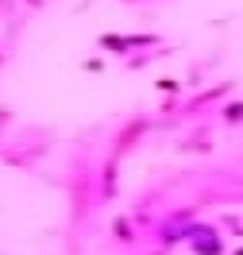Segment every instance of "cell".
Returning <instances> with one entry per match:
<instances>
[{
  "mask_svg": "<svg viewBox=\"0 0 243 255\" xmlns=\"http://www.w3.org/2000/svg\"><path fill=\"white\" fill-rule=\"evenodd\" d=\"M189 248H193L197 255H220L224 252V244H220V236H216V228L212 224H189Z\"/></svg>",
  "mask_w": 243,
  "mask_h": 255,
  "instance_id": "6da1fadb",
  "label": "cell"
},
{
  "mask_svg": "<svg viewBox=\"0 0 243 255\" xmlns=\"http://www.w3.org/2000/svg\"><path fill=\"white\" fill-rule=\"evenodd\" d=\"M143 131H147V120H143V116H139V120H131V124L120 131V139L112 143V159H124V155H128V147L143 139Z\"/></svg>",
  "mask_w": 243,
  "mask_h": 255,
  "instance_id": "7a4b0ae2",
  "label": "cell"
},
{
  "mask_svg": "<svg viewBox=\"0 0 243 255\" xmlns=\"http://www.w3.org/2000/svg\"><path fill=\"white\" fill-rule=\"evenodd\" d=\"M100 50H112V54H128V39L124 35H100Z\"/></svg>",
  "mask_w": 243,
  "mask_h": 255,
  "instance_id": "3957f363",
  "label": "cell"
},
{
  "mask_svg": "<svg viewBox=\"0 0 243 255\" xmlns=\"http://www.w3.org/2000/svg\"><path fill=\"white\" fill-rule=\"evenodd\" d=\"M220 116H224L228 124H240V101H232V105H224V112H220Z\"/></svg>",
  "mask_w": 243,
  "mask_h": 255,
  "instance_id": "277c9868",
  "label": "cell"
},
{
  "mask_svg": "<svg viewBox=\"0 0 243 255\" xmlns=\"http://www.w3.org/2000/svg\"><path fill=\"white\" fill-rule=\"evenodd\" d=\"M116 236H120V240H135V232H131V224H128V217H120V221H116Z\"/></svg>",
  "mask_w": 243,
  "mask_h": 255,
  "instance_id": "5b68a950",
  "label": "cell"
},
{
  "mask_svg": "<svg viewBox=\"0 0 243 255\" xmlns=\"http://www.w3.org/2000/svg\"><path fill=\"white\" fill-rule=\"evenodd\" d=\"M8 120H12V112H8V109H0V124H8Z\"/></svg>",
  "mask_w": 243,
  "mask_h": 255,
  "instance_id": "8992f818",
  "label": "cell"
}]
</instances>
